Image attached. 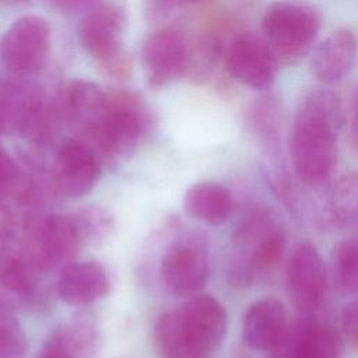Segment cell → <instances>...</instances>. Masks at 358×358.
Here are the masks:
<instances>
[{"instance_id":"9","label":"cell","mask_w":358,"mask_h":358,"mask_svg":"<svg viewBox=\"0 0 358 358\" xmlns=\"http://www.w3.org/2000/svg\"><path fill=\"white\" fill-rule=\"evenodd\" d=\"M101 176V165L94 148L83 141L70 140L56 154L53 182L66 197L88 194Z\"/></svg>"},{"instance_id":"22","label":"cell","mask_w":358,"mask_h":358,"mask_svg":"<svg viewBox=\"0 0 358 358\" xmlns=\"http://www.w3.org/2000/svg\"><path fill=\"white\" fill-rule=\"evenodd\" d=\"M331 274L343 292L358 294V238L344 239L334 246Z\"/></svg>"},{"instance_id":"4","label":"cell","mask_w":358,"mask_h":358,"mask_svg":"<svg viewBox=\"0 0 358 358\" xmlns=\"http://www.w3.org/2000/svg\"><path fill=\"white\" fill-rule=\"evenodd\" d=\"M147 123V110L133 91L108 94L103 115L85 130L95 147L108 155H124L131 151Z\"/></svg>"},{"instance_id":"5","label":"cell","mask_w":358,"mask_h":358,"mask_svg":"<svg viewBox=\"0 0 358 358\" xmlns=\"http://www.w3.org/2000/svg\"><path fill=\"white\" fill-rule=\"evenodd\" d=\"M50 45V27L43 17L15 20L0 39V60L10 71L25 76L42 67Z\"/></svg>"},{"instance_id":"12","label":"cell","mask_w":358,"mask_h":358,"mask_svg":"<svg viewBox=\"0 0 358 358\" xmlns=\"http://www.w3.org/2000/svg\"><path fill=\"white\" fill-rule=\"evenodd\" d=\"M358 60V41L348 28L330 32L312 50L310 74L323 85H331L345 78Z\"/></svg>"},{"instance_id":"29","label":"cell","mask_w":358,"mask_h":358,"mask_svg":"<svg viewBox=\"0 0 358 358\" xmlns=\"http://www.w3.org/2000/svg\"><path fill=\"white\" fill-rule=\"evenodd\" d=\"M208 0H152V10L157 13H162L171 8L176 7H183V6H194V4H201Z\"/></svg>"},{"instance_id":"13","label":"cell","mask_w":358,"mask_h":358,"mask_svg":"<svg viewBox=\"0 0 358 358\" xmlns=\"http://www.w3.org/2000/svg\"><path fill=\"white\" fill-rule=\"evenodd\" d=\"M344 343L340 333L317 322H303L288 330L271 358H343Z\"/></svg>"},{"instance_id":"11","label":"cell","mask_w":358,"mask_h":358,"mask_svg":"<svg viewBox=\"0 0 358 358\" xmlns=\"http://www.w3.org/2000/svg\"><path fill=\"white\" fill-rule=\"evenodd\" d=\"M161 278L171 294L194 296L208 278L207 260L196 246L175 242L162 257Z\"/></svg>"},{"instance_id":"19","label":"cell","mask_w":358,"mask_h":358,"mask_svg":"<svg viewBox=\"0 0 358 358\" xmlns=\"http://www.w3.org/2000/svg\"><path fill=\"white\" fill-rule=\"evenodd\" d=\"M185 211L194 220L208 224H224L234 208L229 190L215 182H199L190 186L183 197Z\"/></svg>"},{"instance_id":"2","label":"cell","mask_w":358,"mask_h":358,"mask_svg":"<svg viewBox=\"0 0 358 358\" xmlns=\"http://www.w3.org/2000/svg\"><path fill=\"white\" fill-rule=\"evenodd\" d=\"M320 10L306 0H274L262 17V36L280 63L292 64L306 56L322 28Z\"/></svg>"},{"instance_id":"20","label":"cell","mask_w":358,"mask_h":358,"mask_svg":"<svg viewBox=\"0 0 358 358\" xmlns=\"http://www.w3.org/2000/svg\"><path fill=\"white\" fill-rule=\"evenodd\" d=\"M64 101L66 112L84 130L90 129L108 108V94L99 85L85 80H73L66 87Z\"/></svg>"},{"instance_id":"27","label":"cell","mask_w":358,"mask_h":358,"mask_svg":"<svg viewBox=\"0 0 358 358\" xmlns=\"http://www.w3.org/2000/svg\"><path fill=\"white\" fill-rule=\"evenodd\" d=\"M17 176L18 169L14 159L0 147V200L13 190Z\"/></svg>"},{"instance_id":"16","label":"cell","mask_w":358,"mask_h":358,"mask_svg":"<svg viewBox=\"0 0 358 358\" xmlns=\"http://www.w3.org/2000/svg\"><path fill=\"white\" fill-rule=\"evenodd\" d=\"M183 319L197 341L213 354L227 333V312L211 295H194L182 309Z\"/></svg>"},{"instance_id":"26","label":"cell","mask_w":358,"mask_h":358,"mask_svg":"<svg viewBox=\"0 0 358 358\" xmlns=\"http://www.w3.org/2000/svg\"><path fill=\"white\" fill-rule=\"evenodd\" d=\"M36 358H77L70 336L62 330L50 336Z\"/></svg>"},{"instance_id":"15","label":"cell","mask_w":358,"mask_h":358,"mask_svg":"<svg viewBox=\"0 0 358 358\" xmlns=\"http://www.w3.org/2000/svg\"><path fill=\"white\" fill-rule=\"evenodd\" d=\"M109 288L106 270L95 262L69 263L60 271L56 291L71 306H83L103 298Z\"/></svg>"},{"instance_id":"30","label":"cell","mask_w":358,"mask_h":358,"mask_svg":"<svg viewBox=\"0 0 358 358\" xmlns=\"http://www.w3.org/2000/svg\"><path fill=\"white\" fill-rule=\"evenodd\" d=\"M57 10L64 13L80 11L88 7L94 0H49Z\"/></svg>"},{"instance_id":"24","label":"cell","mask_w":358,"mask_h":358,"mask_svg":"<svg viewBox=\"0 0 358 358\" xmlns=\"http://www.w3.org/2000/svg\"><path fill=\"white\" fill-rule=\"evenodd\" d=\"M28 347L24 329L10 305L0 299V358H22Z\"/></svg>"},{"instance_id":"32","label":"cell","mask_w":358,"mask_h":358,"mask_svg":"<svg viewBox=\"0 0 358 358\" xmlns=\"http://www.w3.org/2000/svg\"><path fill=\"white\" fill-rule=\"evenodd\" d=\"M6 1H24V0H6Z\"/></svg>"},{"instance_id":"18","label":"cell","mask_w":358,"mask_h":358,"mask_svg":"<svg viewBox=\"0 0 358 358\" xmlns=\"http://www.w3.org/2000/svg\"><path fill=\"white\" fill-rule=\"evenodd\" d=\"M80 225L64 215L43 221L38 235V259L46 267L69 263L80 246Z\"/></svg>"},{"instance_id":"17","label":"cell","mask_w":358,"mask_h":358,"mask_svg":"<svg viewBox=\"0 0 358 358\" xmlns=\"http://www.w3.org/2000/svg\"><path fill=\"white\" fill-rule=\"evenodd\" d=\"M154 344L161 358H208L211 354L187 327L182 310H169L154 326Z\"/></svg>"},{"instance_id":"14","label":"cell","mask_w":358,"mask_h":358,"mask_svg":"<svg viewBox=\"0 0 358 358\" xmlns=\"http://www.w3.org/2000/svg\"><path fill=\"white\" fill-rule=\"evenodd\" d=\"M287 312L281 301L263 298L249 306L243 317V340L259 351H273L288 334Z\"/></svg>"},{"instance_id":"21","label":"cell","mask_w":358,"mask_h":358,"mask_svg":"<svg viewBox=\"0 0 358 358\" xmlns=\"http://www.w3.org/2000/svg\"><path fill=\"white\" fill-rule=\"evenodd\" d=\"M222 52L224 46L220 36L211 32L203 34L192 46H189L186 76L193 81L207 80L220 62Z\"/></svg>"},{"instance_id":"23","label":"cell","mask_w":358,"mask_h":358,"mask_svg":"<svg viewBox=\"0 0 358 358\" xmlns=\"http://www.w3.org/2000/svg\"><path fill=\"white\" fill-rule=\"evenodd\" d=\"M331 211L340 225L358 228V173L344 176L338 182L333 193Z\"/></svg>"},{"instance_id":"1","label":"cell","mask_w":358,"mask_h":358,"mask_svg":"<svg viewBox=\"0 0 358 358\" xmlns=\"http://www.w3.org/2000/svg\"><path fill=\"white\" fill-rule=\"evenodd\" d=\"M341 123V101L334 91L319 87L301 96L291 131V157L299 180L316 186L330 176Z\"/></svg>"},{"instance_id":"6","label":"cell","mask_w":358,"mask_h":358,"mask_svg":"<svg viewBox=\"0 0 358 358\" xmlns=\"http://www.w3.org/2000/svg\"><path fill=\"white\" fill-rule=\"evenodd\" d=\"M280 62L262 35L241 32L227 48L229 74L255 90H267L275 80Z\"/></svg>"},{"instance_id":"25","label":"cell","mask_w":358,"mask_h":358,"mask_svg":"<svg viewBox=\"0 0 358 358\" xmlns=\"http://www.w3.org/2000/svg\"><path fill=\"white\" fill-rule=\"evenodd\" d=\"M0 280L4 287L20 294H27L35 287V273L21 260L7 262L0 271Z\"/></svg>"},{"instance_id":"28","label":"cell","mask_w":358,"mask_h":358,"mask_svg":"<svg viewBox=\"0 0 358 358\" xmlns=\"http://www.w3.org/2000/svg\"><path fill=\"white\" fill-rule=\"evenodd\" d=\"M341 327L347 340L358 348V299L344 306L341 312Z\"/></svg>"},{"instance_id":"10","label":"cell","mask_w":358,"mask_h":358,"mask_svg":"<svg viewBox=\"0 0 358 358\" xmlns=\"http://www.w3.org/2000/svg\"><path fill=\"white\" fill-rule=\"evenodd\" d=\"M43 91L32 81L0 84V134L36 131L42 122Z\"/></svg>"},{"instance_id":"7","label":"cell","mask_w":358,"mask_h":358,"mask_svg":"<svg viewBox=\"0 0 358 358\" xmlns=\"http://www.w3.org/2000/svg\"><path fill=\"white\" fill-rule=\"evenodd\" d=\"M141 63L148 84L154 88L165 87L186 74L189 45L179 31L158 29L143 43Z\"/></svg>"},{"instance_id":"3","label":"cell","mask_w":358,"mask_h":358,"mask_svg":"<svg viewBox=\"0 0 358 358\" xmlns=\"http://www.w3.org/2000/svg\"><path fill=\"white\" fill-rule=\"evenodd\" d=\"M126 29L124 10L115 3H103L90 10L78 24V41L99 69L113 80L124 81L133 64L123 48Z\"/></svg>"},{"instance_id":"8","label":"cell","mask_w":358,"mask_h":358,"mask_svg":"<svg viewBox=\"0 0 358 358\" xmlns=\"http://www.w3.org/2000/svg\"><path fill=\"white\" fill-rule=\"evenodd\" d=\"M287 287L292 303L310 313L323 302L326 292V268L319 252L309 243L298 245L287 264Z\"/></svg>"},{"instance_id":"31","label":"cell","mask_w":358,"mask_h":358,"mask_svg":"<svg viewBox=\"0 0 358 358\" xmlns=\"http://www.w3.org/2000/svg\"><path fill=\"white\" fill-rule=\"evenodd\" d=\"M354 131L358 140V88L355 92V99H354Z\"/></svg>"}]
</instances>
